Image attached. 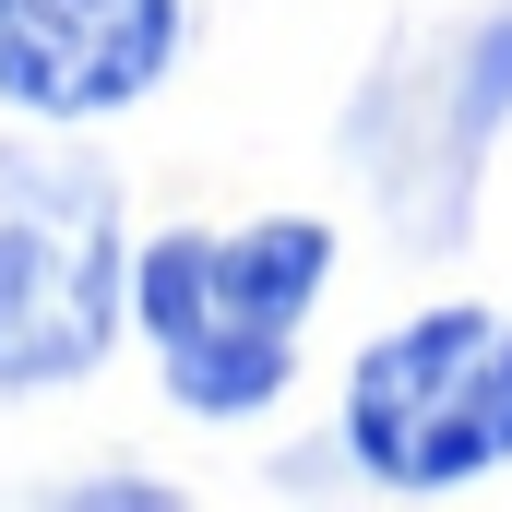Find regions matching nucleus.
Here are the masks:
<instances>
[{"label":"nucleus","instance_id":"1","mask_svg":"<svg viewBox=\"0 0 512 512\" xmlns=\"http://www.w3.org/2000/svg\"><path fill=\"white\" fill-rule=\"evenodd\" d=\"M334 274V227L322 215H274L251 239H155L131 262V310L167 358V393L191 417H251L298 370V322Z\"/></svg>","mask_w":512,"mask_h":512},{"label":"nucleus","instance_id":"2","mask_svg":"<svg viewBox=\"0 0 512 512\" xmlns=\"http://www.w3.org/2000/svg\"><path fill=\"white\" fill-rule=\"evenodd\" d=\"M120 310V179L72 143H0V393L84 382Z\"/></svg>","mask_w":512,"mask_h":512},{"label":"nucleus","instance_id":"3","mask_svg":"<svg viewBox=\"0 0 512 512\" xmlns=\"http://www.w3.org/2000/svg\"><path fill=\"white\" fill-rule=\"evenodd\" d=\"M346 453L382 489H465L512 465V322L501 310H417L358 346Z\"/></svg>","mask_w":512,"mask_h":512},{"label":"nucleus","instance_id":"4","mask_svg":"<svg viewBox=\"0 0 512 512\" xmlns=\"http://www.w3.org/2000/svg\"><path fill=\"white\" fill-rule=\"evenodd\" d=\"M179 60V0H0V108L96 120L155 96Z\"/></svg>","mask_w":512,"mask_h":512}]
</instances>
